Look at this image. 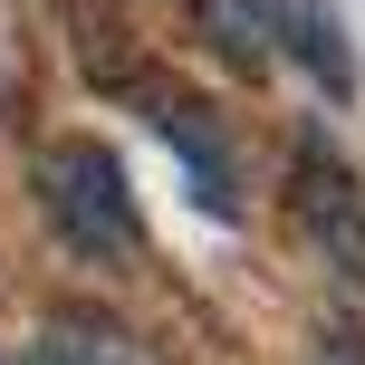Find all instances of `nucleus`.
Wrapping results in <instances>:
<instances>
[{
  "instance_id": "f03ea898",
  "label": "nucleus",
  "mask_w": 365,
  "mask_h": 365,
  "mask_svg": "<svg viewBox=\"0 0 365 365\" xmlns=\"http://www.w3.org/2000/svg\"><path fill=\"white\" fill-rule=\"evenodd\" d=\"M289 231H298V250L317 269H336L346 289H365V182L317 125L289 145Z\"/></svg>"
},
{
  "instance_id": "20e7f679",
  "label": "nucleus",
  "mask_w": 365,
  "mask_h": 365,
  "mask_svg": "<svg viewBox=\"0 0 365 365\" xmlns=\"http://www.w3.org/2000/svg\"><path fill=\"white\" fill-rule=\"evenodd\" d=\"M269 58H298L336 106L356 96V48H346V19L327 0H269Z\"/></svg>"
},
{
  "instance_id": "39448f33",
  "label": "nucleus",
  "mask_w": 365,
  "mask_h": 365,
  "mask_svg": "<svg viewBox=\"0 0 365 365\" xmlns=\"http://www.w3.org/2000/svg\"><path fill=\"white\" fill-rule=\"evenodd\" d=\"M29 365H145V346H135L115 317H96V308H58Z\"/></svg>"
},
{
  "instance_id": "7ed1b4c3",
  "label": "nucleus",
  "mask_w": 365,
  "mask_h": 365,
  "mask_svg": "<svg viewBox=\"0 0 365 365\" xmlns=\"http://www.w3.org/2000/svg\"><path fill=\"white\" fill-rule=\"evenodd\" d=\"M125 96L145 106V125L182 154V173H192V202H202L212 221H240V154H231V125H221V106H212V96H192V87H164V77H135Z\"/></svg>"
},
{
  "instance_id": "f257e3e1",
  "label": "nucleus",
  "mask_w": 365,
  "mask_h": 365,
  "mask_svg": "<svg viewBox=\"0 0 365 365\" xmlns=\"http://www.w3.org/2000/svg\"><path fill=\"white\" fill-rule=\"evenodd\" d=\"M38 212H48V231L68 240L77 259H96V269L145 259V202H135L115 145H96V135H68V145L38 154Z\"/></svg>"
},
{
  "instance_id": "423d86ee",
  "label": "nucleus",
  "mask_w": 365,
  "mask_h": 365,
  "mask_svg": "<svg viewBox=\"0 0 365 365\" xmlns=\"http://www.w3.org/2000/svg\"><path fill=\"white\" fill-rule=\"evenodd\" d=\"M202 10V38H212L231 68H269V0H192Z\"/></svg>"
}]
</instances>
